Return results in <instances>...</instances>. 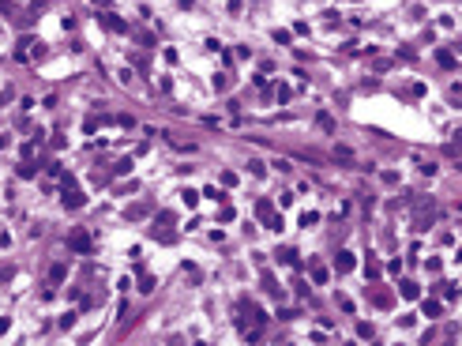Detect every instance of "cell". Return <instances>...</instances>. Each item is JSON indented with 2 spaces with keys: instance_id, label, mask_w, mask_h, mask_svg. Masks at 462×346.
<instances>
[{
  "instance_id": "obj_1",
  "label": "cell",
  "mask_w": 462,
  "mask_h": 346,
  "mask_svg": "<svg viewBox=\"0 0 462 346\" xmlns=\"http://www.w3.org/2000/svg\"><path fill=\"white\" fill-rule=\"evenodd\" d=\"M60 185H64V196H60V200H64V207H68V211H75V207H83V203H86V196L75 188V177H71V173H64V177H60Z\"/></svg>"
},
{
  "instance_id": "obj_2",
  "label": "cell",
  "mask_w": 462,
  "mask_h": 346,
  "mask_svg": "<svg viewBox=\"0 0 462 346\" xmlns=\"http://www.w3.org/2000/svg\"><path fill=\"white\" fill-rule=\"evenodd\" d=\"M256 218H259V222H267L271 230H282V218L274 215V207H271L267 200H259V203H256Z\"/></svg>"
},
{
  "instance_id": "obj_3",
  "label": "cell",
  "mask_w": 462,
  "mask_h": 346,
  "mask_svg": "<svg viewBox=\"0 0 462 346\" xmlns=\"http://www.w3.org/2000/svg\"><path fill=\"white\" fill-rule=\"evenodd\" d=\"M68 248H71V252H90L94 241H90V233H86V230H71L68 233Z\"/></svg>"
},
{
  "instance_id": "obj_4",
  "label": "cell",
  "mask_w": 462,
  "mask_h": 346,
  "mask_svg": "<svg viewBox=\"0 0 462 346\" xmlns=\"http://www.w3.org/2000/svg\"><path fill=\"white\" fill-rule=\"evenodd\" d=\"M398 290H402V297H406V301H417V297H421V286H417V282H410V278H406Z\"/></svg>"
},
{
  "instance_id": "obj_5",
  "label": "cell",
  "mask_w": 462,
  "mask_h": 346,
  "mask_svg": "<svg viewBox=\"0 0 462 346\" xmlns=\"http://www.w3.org/2000/svg\"><path fill=\"white\" fill-rule=\"evenodd\" d=\"M64 275H68V267H64V263L49 267V286H60V282H64Z\"/></svg>"
},
{
  "instance_id": "obj_6",
  "label": "cell",
  "mask_w": 462,
  "mask_h": 346,
  "mask_svg": "<svg viewBox=\"0 0 462 346\" xmlns=\"http://www.w3.org/2000/svg\"><path fill=\"white\" fill-rule=\"evenodd\" d=\"M278 260H282V263H290V267H301V256H297L293 248H278Z\"/></svg>"
},
{
  "instance_id": "obj_7",
  "label": "cell",
  "mask_w": 462,
  "mask_h": 346,
  "mask_svg": "<svg viewBox=\"0 0 462 346\" xmlns=\"http://www.w3.org/2000/svg\"><path fill=\"white\" fill-rule=\"evenodd\" d=\"M105 27L117 30V34H128V23H124V19H117V15H105Z\"/></svg>"
},
{
  "instance_id": "obj_8",
  "label": "cell",
  "mask_w": 462,
  "mask_h": 346,
  "mask_svg": "<svg viewBox=\"0 0 462 346\" xmlns=\"http://www.w3.org/2000/svg\"><path fill=\"white\" fill-rule=\"evenodd\" d=\"M335 267H338V271H350V267H353V256H350V252H338V256H335Z\"/></svg>"
},
{
  "instance_id": "obj_9",
  "label": "cell",
  "mask_w": 462,
  "mask_h": 346,
  "mask_svg": "<svg viewBox=\"0 0 462 346\" xmlns=\"http://www.w3.org/2000/svg\"><path fill=\"white\" fill-rule=\"evenodd\" d=\"M335 158L342 162V166H353V151L350 147H335Z\"/></svg>"
},
{
  "instance_id": "obj_10",
  "label": "cell",
  "mask_w": 462,
  "mask_h": 346,
  "mask_svg": "<svg viewBox=\"0 0 462 346\" xmlns=\"http://www.w3.org/2000/svg\"><path fill=\"white\" fill-rule=\"evenodd\" d=\"M34 162H19V177H23V181H30V177H34Z\"/></svg>"
},
{
  "instance_id": "obj_11",
  "label": "cell",
  "mask_w": 462,
  "mask_h": 346,
  "mask_svg": "<svg viewBox=\"0 0 462 346\" xmlns=\"http://www.w3.org/2000/svg\"><path fill=\"white\" fill-rule=\"evenodd\" d=\"M124 173H132V158H120V162H117V177H124Z\"/></svg>"
},
{
  "instance_id": "obj_12",
  "label": "cell",
  "mask_w": 462,
  "mask_h": 346,
  "mask_svg": "<svg viewBox=\"0 0 462 346\" xmlns=\"http://www.w3.org/2000/svg\"><path fill=\"white\" fill-rule=\"evenodd\" d=\"M440 68H455V57H451V53H444V49H440Z\"/></svg>"
},
{
  "instance_id": "obj_13",
  "label": "cell",
  "mask_w": 462,
  "mask_h": 346,
  "mask_svg": "<svg viewBox=\"0 0 462 346\" xmlns=\"http://www.w3.org/2000/svg\"><path fill=\"white\" fill-rule=\"evenodd\" d=\"M290 94H293V90H290V86H286V83H282L278 90H274V98H278V102H290Z\"/></svg>"
},
{
  "instance_id": "obj_14",
  "label": "cell",
  "mask_w": 462,
  "mask_h": 346,
  "mask_svg": "<svg viewBox=\"0 0 462 346\" xmlns=\"http://www.w3.org/2000/svg\"><path fill=\"white\" fill-rule=\"evenodd\" d=\"M425 316H440V301H425Z\"/></svg>"
},
{
  "instance_id": "obj_15",
  "label": "cell",
  "mask_w": 462,
  "mask_h": 346,
  "mask_svg": "<svg viewBox=\"0 0 462 346\" xmlns=\"http://www.w3.org/2000/svg\"><path fill=\"white\" fill-rule=\"evenodd\" d=\"M312 278H316V282H327V267H312Z\"/></svg>"
},
{
  "instance_id": "obj_16",
  "label": "cell",
  "mask_w": 462,
  "mask_h": 346,
  "mask_svg": "<svg viewBox=\"0 0 462 346\" xmlns=\"http://www.w3.org/2000/svg\"><path fill=\"white\" fill-rule=\"evenodd\" d=\"M139 290H154V278H151V275H139Z\"/></svg>"
},
{
  "instance_id": "obj_17",
  "label": "cell",
  "mask_w": 462,
  "mask_h": 346,
  "mask_svg": "<svg viewBox=\"0 0 462 346\" xmlns=\"http://www.w3.org/2000/svg\"><path fill=\"white\" fill-rule=\"evenodd\" d=\"M4 331H8V320H4V316H0V335H4Z\"/></svg>"
},
{
  "instance_id": "obj_18",
  "label": "cell",
  "mask_w": 462,
  "mask_h": 346,
  "mask_svg": "<svg viewBox=\"0 0 462 346\" xmlns=\"http://www.w3.org/2000/svg\"><path fill=\"white\" fill-rule=\"evenodd\" d=\"M0 147H8V136H0Z\"/></svg>"
}]
</instances>
